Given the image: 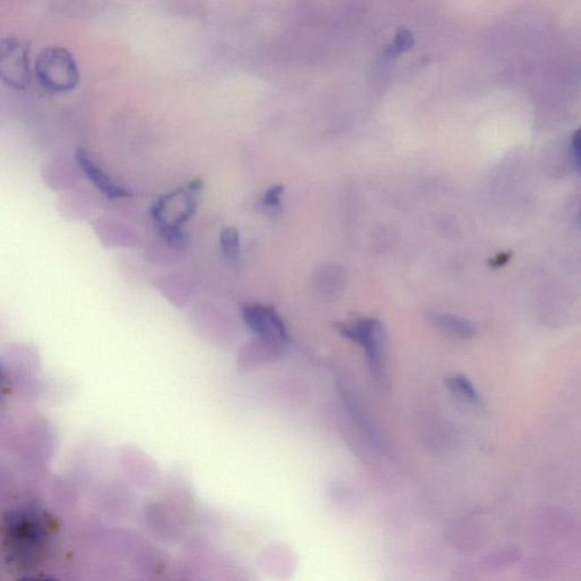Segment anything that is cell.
<instances>
[{"label":"cell","instance_id":"cell-1","mask_svg":"<svg viewBox=\"0 0 581 581\" xmlns=\"http://www.w3.org/2000/svg\"><path fill=\"white\" fill-rule=\"evenodd\" d=\"M202 185V180L196 178L190 181L188 185L162 194L153 202L150 216L169 246L181 247L188 241V235L183 231V226L196 213Z\"/></svg>","mask_w":581,"mask_h":581},{"label":"cell","instance_id":"cell-2","mask_svg":"<svg viewBox=\"0 0 581 581\" xmlns=\"http://www.w3.org/2000/svg\"><path fill=\"white\" fill-rule=\"evenodd\" d=\"M36 79L44 90L67 92L79 83L80 71L75 57L67 48H44L35 65Z\"/></svg>","mask_w":581,"mask_h":581},{"label":"cell","instance_id":"cell-3","mask_svg":"<svg viewBox=\"0 0 581 581\" xmlns=\"http://www.w3.org/2000/svg\"><path fill=\"white\" fill-rule=\"evenodd\" d=\"M0 76L4 83L24 90L31 81L30 43L19 36H7L0 43Z\"/></svg>","mask_w":581,"mask_h":581},{"label":"cell","instance_id":"cell-4","mask_svg":"<svg viewBox=\"0 0 581 581\" xmlns=\"http://www.w3.org/2000/svg\"><path fill=\"white\" fill-rule=\"evenodd\" d=\"M340 332L365 349L373 376L385 380V333L375 319H360L355 324L341 325Z\"/></svg>","mask_w":581,"mask_h":581},{"label":"cell","instance_id":"cell-5","mask_svg":"<svg viewBox=\"0 0 581 581\" xmlns=\"http://www.w3.org/2000/svg\"><path fill=\"white\" fill-rule=\"evenodd\" d=\"M243 322L251 332L267 342H286L287 331L273 308L247 304L242 308Z\"/></svg>","mask_w":581,"mask_h":581},{"label":"cell","instance_id":"cell-6","mask_svg":"<svg viewBox=\"0 0 581 581\" xmlns=\"http://www.w3.org/2000/svg\"><path fill=\"white\" fill-rule=\"evenodd\" d=\"M76 161L81 169L83 170L85 177L96 186L97 189L104 193L108 199L127 198L131 196L130 190L123 188L112 180L111 177L99 169L89 156V153L83 149L76 152Z\"/></svg>","mask_w":581,"mask_h":581},{"label":"cell","instance_id":"cell-7","mask_svg":"<svg viewBox=\"0 0 581 581\" xmlns=\"http://www.w3.org/2000/svg\"><path fill=\"white\" fill-rule=\"evenodd\" d=\"M430 322L441 329L443 333L455 339L468 340L476 334V327L469 320L461 317L446 314H432L429 317Z\"/></svg>","mask_w":581,"mask_h":581},{"label":"cell","instance_id":"cell-8","mask_svg":"<svg viewBox=\"0 0 581 581\" xmlns=\"http://www.w3.org/2000/svg\"><path fill=\"white\" fill-rule=\"evenodd\" d=\"M267 569L276 579L287 580L294 570V558L286 546H275L267 555Z\"/></svg>","mask_w":581,"mask_h":581},{"label":"cell","instance_id":"cell-9","mask_svg":"<svg viewBox=\"0 0 581 581\" xmlns=\"http://www.w3.org/2000/svg\"><path fill=\"white\" fill-rule=\"evenodd\" d=\"M445 383L450 392L459 400L469 405H477L479 404L478 393L468 377L463 375L450 376L446 379Z\"/></svg>","mask_w":581,"mask_h":581},{"label":"cell","instance_id":"cell-10","mask_svg":"<svg viewBox=\"0 0 581 581\" xmlns=\"http://www.w3.org/2000/svg\"><path fill=\"white\" fill-rule=\"evenodd\" d=\"M219 242L223 254L231 262H235L239 258L241 243H239V231L233 226H226L219 234Z\"/></svg>","mask_w":581,"mask_h":581},{"label":"cell","instance_id":"cell-11","mask_svg":"<svg viewBox=\"0 0 581 581\" xmlns=\"http://www.w3.org/2000/svg\"><path fill=\"white\" fill-rule=\"evenodd\" d=\"M413 43L414 40L412 35L410 34L408 30H405V28H401V30L397 32L396 39H394L391 46H389L388 51H386V57H388V59H394V57L400 55L401 52L409 51L410 48L413 46Z\"/></svg>","mask_w":581,"mask_h":581},{"label":"cell","instance_id":"cell-12","mask_svg":"<svg viewBox=\"0 0 581 581\" xmlns=\"http://www.w3.org/2000/svg\"><path fill=\"white\" fill-rule=\"evenodd\" d=\"M571 149L575 156L577 169L581 173V127L572 134Z\"/></svg>","mask_w":581,"mask_h":581},{"label":"cell","instance_id":"cell-13","mask_svg":"<svg viewBox=\"0 0 581 581\" xmlns=\"http://www.w3.org/2000/svg\"><path fill=\"white\" fill-rule=\"evenodd\" d=\"M282 193H283L282 186L279 185L273 186V188H271L265 193V197H263V203H265V206L267 207L278 206L279 203V198L280 196H282Z\"/></svg>","mask_w":581,"mask_h":581},{"label":"cell","instance_id":"cell-14","mask_svg":"<svg viewBox=\"0 0 581 581\" xmlns=\"http://www.w3.org/2000/svg\"><path fill=\"white\" fill-rule=\"evenodd\" d=\"M511 258V254H499L497 257L491 259V266L494 268H499L505 266L507 262H509Z\"/></svg>","mask_w":581,"mask_h":581},{"label":"cell","instance_id":"cell-15","mask_svg":"<svg viewBox=\"0 0 581 581\" xmlns=\"http://www.w3.org/2000/svg\"><path fill=\"white\" fill-rule=\"evenodd\" d=\"M578 221H579V224L581 225V208H580V213H579V216H578Z\"/></svg>","mask_w":581,"mask_h":581}]
</instances>
